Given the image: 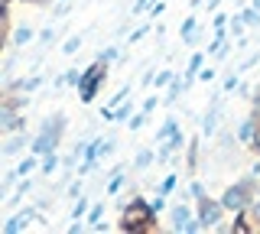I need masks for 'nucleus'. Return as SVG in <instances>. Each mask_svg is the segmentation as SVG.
<instances>
[{"label": "nucleus", "instance_id": "obj_4", "mask_svg": "<svg viewBox=\"0 0 260 234\" xmlns=\"http://www.w3.org/2000/svg\"><path fill=\"white\" fill-rule=\"evenodd\" d=\"M202 221H205V224H215L218 221V205H208V202H205V205H202Z\"/></svg>", "mask_w": 260, "mask_h": 234}, {"label": "nucleus", "instance_id": "obj_5", "mask_svg": "<svg viewBox=\"0 0 260 234\" xmlns=\"http://www.w3.org/2000/svg\"><path fill=\"white\" fill-rule=\"evenodd\" d=\"M0 124L7 127V130H13V127H20V120H16V114L10 108H4V114H0Z\"/></svg>", "mask_w": 260, "mask_h": 234}, {"label": "nucleus", "instance_id": "obj_3", "mask_svg": "<svg viewBox=\"0 0 260 234\" xmlns=\"http://www.w3.org/2000/svg\"><path fill=\"white\" fill-rule=\"evenodd\" d=\"M244 202H247V198H244V189H241V185H234V189L224 192V205L228 208H241Z\"/></svg>", "mask_w": 260, "mask_h": 234}, {"label": "nucleus", "instance_id": "obj_6", "mask_svg": "<svg viewBox=\"0 0 260 234\" xmlns=\"http://www.w3.org/2000/svg\"><path fill=\"white\" fill-rule=\"evenodd\" d=\"M26 221H29V212H26V215H20V218H13V221H7V224H4V231H10V234H13V231H20Z\"/></svg>", "mask_w": 260, "mask_h": 234}, {"label": "nucleus", "instance_id": "obj_9", "mask_svg": "<svg viewBox=\"0 0 260 234\" xmlns=\"http://www.w3.org/2000/svg\"><path fill=\"white\" fill-rule=\"evenodd\" d=\"M257 218H260V205H257Z\"/></svg>", "mask_w": 260, "mask_h": 234}, {"label": "nucleus", "instance_id": "obj_7", "mask_svg": "<svg viewBox=\"0 0 260 234\" xmlns=\"http://www.w3.org/2000/svg\"><path fill=\"white\" fill-rule=\"evenodd\" d=\"M26 39H29V29H20V33H16V43H20V46L26 43Z\"/></svg>", "mask_w": 260, "mask_h": 234}, {"label": "nucleus", "instance_id": "obj_1", "mask_svg": "<svg viewBox=\"0 0 260 234\" xmlns=\"http://www.w3.org/2000/svg\"><path fill=\"white\" fill-rule=\"evenodd\" d=\"M150 218H153V208L143 205V202H134V205L127 208V215H124V228L127 231H137V228H143Z\"/></svg>", "mask_w": 260, "mask_h": 234}, {"label": "nucleus", "instance_id": "obj_2", "mask_svg": "<svg viewBox=\"0 0 260 234\" xmlns=\"http://www.w3.org/2000/svg\"><path fill=\"white\" fill-rule=\"evenodd\" d=\"M101 78H104V65H101V62L85 72V78H81V98H85V101L94 98V88H98V82H101Z\"/></svg>", "mask_w": 260, "mask_h": 234}, {"label": "nucleus", "instance_id": "obj_8", "mask_svg": "<svg viewBox=\"0 0 260 234\" xmlns=\"http://www.w3.org/2000/svg\"><path fill=\"white\" fill-rule=\"evenodd\" d=\"M241 137H244V140H250V137H254V124H247V127H244Z\"/></svg>", "mask_w": 260, "mask_h": 234}]
</instances>
